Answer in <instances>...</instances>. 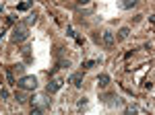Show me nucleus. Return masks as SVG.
I'll list each match as a JSON object with an SVG mask.
<instances>
[{
  "label": "nucleus",
  "mask_w": 155,
  "mask_h": 115,
  "mask_svg": "<svg viewBox=\"0 0 155 115\" xmlns=\"http://www.w3.org/2000/svg\"><path fill=\"white\" fill-rule=\"evenodd\" d=\"M58 68H71V62H68V60H60Z\"/></svg>",
  "instance_id": "nucleus-16"
},
{
  "label": "nucleus",
  "mask_w": 155,
  "mask_h": 115,
  "mask_svg": "<svg viewBox=\"0 0 155 115\" xmlns=\"http://www.w3.org/2000/svg\"><path fill=\"white\" fill-rule=\"evenodd\" d=\"M35 23H37V14H35V12H31V14L23 21V25H27V27H33Z\"/></svg>",
  "instance_id": "nucleus-10"
},
{
  "label": "nucleus",
  "mask_w": 155,
  "mask_h": 115,
  "mask_svg": "<svg viewBox=\"0 0 155 115\" xmlns=\"http://www.w3.org/2000/svg\"><path fill=\"white\" fill-rule=\"evenodd\" d=\"M6 84H11V86H17V80H15V72H12V70H6Z\"/></svg>",
  "instance_id": "nucleus-12"
},
{
  "label": "nucleus",
  "mask_w": 155,
  "mask_h": 115,
  "mask_svg": "<svg viewBox=\"0 0 155 115\" xmlns=\"http://www.w3.org/2000/svg\"><path fill=\"white\" fill-rule=\"evenodd\" d=\"M29 49H31V47L27 45V43H25L23 47H21V49H19V51H21V54H25V56H27V54H29Z\"/></svg>",
  "instance_id": "nucleus-19"
},
{
  "label": "nucleus",
  "mask_w": 155,
  "mask_h": 115,
  "mask_svg": "<svg viewBox=\"0 0 155 115\" xmlns=\"http://www.w3.org/2000/svg\"><path fill=\"white\" fill-rule=\"evenodd\" d=\"M0 99H8V91L6 89H0Z\"/></svg>",
  "instance_id": "nucleus-18"
},
{
  "label": "nucleus",
  "mask_w": 155,
  "mask_h": 115,
  "mask_svg": "<svg viewBox=\"0 0 155 115\" xmlns=\"http://www.w3.org/2000/svg\"><path fill=\"white\" fill-rule=\"evenodd\" d=\"M15 99H17V103L23 105V103H27V99H29V97H27V95L23 92V89H21L19 92H15Z\"/></svg>",
  "instance_id": "nucleus-11"
},
{
  "label": "nucleus",
  "mask_w": 155,
  "mask_h": 115,
  "mask_svg": "<svg viewBox=\"0 0 155 115\" xmlns=\"http://www.w3.org/2000/svg\"><path fill=\"white\" fill-rule=\"evenodd\" d=\"M31 4H33V0H27V2H21V4H19V11H27V8H29Z\"/></svg>",
  "instance_id": "nucleus-15"
},
{
  "label": "nucleus",
  "mask_w": 155,
  "mask_h": 115,
  "mask_svg": "<svg viewBox=\"0 0 155 115\" xmlns=\"http://www.w3.org/2000/svg\"><path fill=\"white\" fill-rule=\"evenodd\" d=\"M118 4H120L122 11H128V8H132V6H137V0H120Z\"/></svg>",
  "instance_id": "nucleus-8"
},
{
  "label": "nucleus",
  "mask_w": 155,
  "mask_h": 115,
  "mask_svg": "<svg viewBox=\"0 0 155 115\" xmlns=\"http://www.w3.org/2000/svg\"><path fill=\"white\" fill-rule=\"evenodd\" d=\"M91 37H93V41H95V43H101V35L97 33V31H95L93 35H91Z\"/></svg>",
  "instance_id": "nucleus-17"
},
{
  "label": "nucleus",
  "mask_w": 155,
  "mask_h": 115,
  "mask_svg": "<svg viewBox=\"0 0 155 115\" xmlns=\"http://www.w3.org/2000/svg\"><path fill=\"white\" fill-rule=\"evenodd\" d=\"M12 72H17L19 76H23V74H25V64H21V62L15 64V66H12Z\"/></svg>",
  "instance_id": "nucleus-13"
},
{
  "label": "nucleus",
  "mask_w": 155,
  "mask_h": 115,
  "mask_svg": "<svg viewBox=\"0 0 155 115\" xmlns=\"http://www.w3.org/2000/svg\"><path fill=\"white\" fill-rule=\"evenodd\" d=\"M95 66V60H91V62H85L83 64V68H93Z\"/></svg>",
  "instance_id": "nucleus-20"
},
{
  "label": "nucleus",
  "mask_w": 155,
  "mask_h": 115,
  "mask_svg": "<svg viewBox=\"0 0 155 115\" xmlns=\"http://www.w3.org/2000/svg\"><path fill=\"white\" fill-rule=\"evenodd\" d=\"M99 99H101V101H104V103H106L107 107H122V105H124V101L120 99V97L116 95V92H110V95H104V97H99Z\"/></svg>",
  "instance_id": "nucleus-3"
},
{
  "label": "nucleus",
  "mask_w": 155,
  "mask_h": 115,
  "mask_svg": "<svg viewBox=\"0 0 155 115\" xmlns=\"http://www.w3.org/2000/svg\"><path fill=\"white\" fill-rule=\"evenodd\" d=\"M27 37H29V27L21 23V25H17V27L12 29L11 41L12 43H23V41H27Z\"/></svg>",
  "instance_id": "nucleus-1"
},
{
  "label": "nucleus",
  "mask_w": 155,
  "mask_h": 115,
  "mask_svg": "<svg viewBox=\"0 0 155 115\" xmlns=\"http://www.w3.org/2000/svg\"><path fill=\"white\" fill-rule=\"evenodd\" d=\"M85 105H87V99H85V97H83V99L79 101V107H85Z\"/></svg>",
  "instance_id": "nucleus-22"
},
{
  "label": "nucleus",
  "mask_w": 155,
  "mask_h": 115,
  "mask_svg": "<svg viewBox=\"0 0 155 115\" xmlns=\"http://www.w3.org/2000/svg\"><path fill=\"white\" fill-rule=\"evenodd\" d=\"M17 86L19 89H23V91H35L37 89V78L35 76H29V74H23L19 82H17Z\"/></svg>",
  "instance_id": "nucleus-2"
},
{
  "label": "nucleus",
  "mask_w": 155,
  "mask_h": 115,
  "mask_svg": "<svg viewBox=\"0 0 155 115\" xmlns=\"http://www.w3.org/2000/svg\"><path fill=\"white\" fill-rule=\"evenodd\" d=\"M139 111H141L139 105H128V107H126V113H139Z\"/></svg>",
  "instance_id": "nucleus-14"
},
{
  "label": "nucleus",
  "mask_w": 155,
  "mask_h": 115,
  "mask_svg": "<svg viewBox=\"0 0 155 115\" xmlns=\"http://www.w3.org/2000/svg\"><path fill=\"white\" fill-rule=\"evenodd\" d=\"M97 84H99L101 89H106L107 84H110V74H99V76H97Z\"/></svg>",
  "instance_id": "nucleus-7"
},
{
  "label": "nucleus",
  "mask_w": 155,
  "mask_h": 115,
  "mask_svg": "<svg viewBox=\"0 0 155 115\" xmlns=\"http://www.w3.org/2000/svg\"><path fill=\"white\" fill-rule=\"evenodd\" d=\"M91 0H77V6H83V4H89Z\"/></svg>",
  "instance_id": "nucleus-21"
},
{
  "label": "nucleus",
  "mask_w": 155,
  "mask_h": 115,
  "mask_svg": "<svg viewBox=\"0 0 155 115\" xmlns=\"http://www.w3.org/2000/svg\"><path fill=\"white\" fill-rule=\"evenodd\" d=\"M101 43L106 47H114L116 45V35L112 33V31H104L101 33Z\"/></svg>",
  "instance_id": "nucleus-4"
},
{
  "label": "nucleus",
  "mask_w": 155,
  "mask_h": 115,
  "mask_svg": "<svg viewBox=\"0 0 155 115\" xmlns=\"http://www.w3.org/2000/svg\"><path fill=\"white\" fill-rule=\"evenodd\" d=\"M128 35H130V27H120V31H118V39L120 41L128 39Z\"/></svg>",
  "instance_id": "nucleus-9"
},
{
  "label": "nucleus",
  "mask_w": 155,
  "mask_h": 115,
  "mask_svg": "<svg viewBox=\"0 0 155 115\" xmlns=\"http://www.w3.org/2000/svg\"><path fill=\"white\" fill-rule=\"evenodd\" d=\"M62 84H64V80H62V78H54V80L46 86V92H48V95H54V92H58L60 89H62Z\"/></svg>",
  "instance_id": "nucleus-5"
},
{
  "label": "nucleus",
  "mask_w": 155,
  "mask_h": 115,
  "mask_svg": "<svg viewBox=\"0 0 155 115\" xmlns=\"http://www.w3.org/2000/svg\"><path fill=\"white\" fill-rule=\"evenodd\" d=\"M71 82L74 84V89H81L83 86V72H74L71 76Z\"/></svg>",
  "instance_id": "nucleus-6"
}]
</instances>
